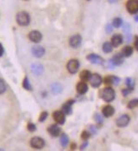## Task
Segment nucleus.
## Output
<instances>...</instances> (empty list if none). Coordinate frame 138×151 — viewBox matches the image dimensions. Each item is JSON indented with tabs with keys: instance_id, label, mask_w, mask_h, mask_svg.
<instances>
[{
	"instance_id": "1",
	"label": "nucleus",
	"mask_w": 138,
	"mask_h": 151,
	"mask_svg": "<svg viewBox=\"0 0 138 151\" xmlns=\"http://www.w3.org/2000/svg\"><path fill=\"white\" fill-rule=\"evenodd\" d=\"M15 19H16V22L18 23V25H20L21 26H27L31 21L30 15L25 11H21V12L17 13Z\"/></svg>"
},
{
	"instance_id": "2",
	"label": "nucleus",
	"mask_w": 138,
	"mask_h": 151,
	"mask_svg": "<svg viewBox=\"0 0 138 151\" xmlns=\"http://www.w3.org/2000/svg\"><path fill=\"white\" fill-rule=\"evenodd\" d=\"M100 97L102 98L105 102L110 103L115 98V90L110 87H105L102 90Z\"/></svg>"
},
{
	"instance_id": "3",
	"label": "nucleus",
	"mask_w": 138,
	"mask_h": 151,
	"mask_svg": "<svg viewBox=\"0 0 138 151\" xmlns=\"http://www.w3.org/2000/svg\"><path fill=\"white\" fill-rule=\"evenodd\" d=\"M30 144L34 149L41 150L45 146V141L40 137H33L30 141Z\"/></svg>"
},
{
	"instance_id": "4",
	"label": "nucleus",
	"mask_w": 138,
	"mask_h": 151,
	"mask_svg": "<svg viewBox=\"0 0 138 151\" xmlns=\"http://www.w3.org/2000/svg\"><path fill=\"white\" fill-rule=\"evenodd\" d=\"M80 67V62L77 60H70L67 63V70L70 74H76Z\"/></svg>"
},
{
	"instance_id": "5",
	"label": "nucleus",
	"mask_w": 138,
	"mask_h": 151,
	"mask_svg": "<svg viewBox=\"0 0 138 151\" xmlns=\"http://www.w3.org/2000/svg\"><path fill=\"white\" fill-rule=\"evenodd\" d=\"M126 10L131 15L137 14L138 0H128L126 3Z\"/></svg>"
},
{
	"instance_id": "6",
	"label": "nucleus",
	"mask_w": 138,
	"mask_h": 151,
	"mask_svg": "<svg viewBox=\"0 0 138 151\" xmlns=\"http://www.w3.org/2000/svg\"><path fill=\"white\" fill-rule=\"evenodd\" d=\"M130 121V116L126 114H124L116 120V125L119 127H126L129 125Z\"/></svg>"
},
{
	"instance_id": "7",
	"label": "nucleus",
	"mask_w": 138,
	"mask_h": 151,
	"mask_svg": "<svg viewBox=\"0 0 138 151\" xmlns=\"http://www.w3.org/2000/svg\"><path fill=\"white\" fill-rule=\"evenodd\" d=\"M87 59L88 61H90L92 64H95V65H104V60L99 55L96 54H90L87 56Z\"/></svg>"
},
{
	"instance_id": "8",
	"label": "nucleus",
	"mask_w": 138,
	"mask_h": 151,
	"mask_svg": "<svg viewBox=\"0 0 138 151\" xmlns=\"http://www.w3.org/2000/svg\"><path fill=\"white\" fill-rule=\"evenodd\" d=\"M89 81H90V83H91L92 87H95V88H97V87H100V85L102 84L103 79H102L101 76L99 75V74L95 73V74L91 75V77H90Z\"/></svg>"
},
{
	"instance_id": "9",
	"label": "nucleus",
	"mask_w": 138,
	"mask_h": 151,
	"mask_svg": "<svg viewBox=\"0 0 138 151\" xmlns=\"http://www.w3.org/2000/svg\"><path fill=\"white\" fill-rule=\"evenodd\" d=\"M82 42V37H81V35L79 34H76V35H74L70 37L69 39V45L74 48H76L78 47H80Z\"/></svg>"
},
{
	"instance_id": "10",
	"label": "nucleus",
	"mask_w": 138,
	"mask_h": 151,
	"mask_svg": "<svg viewBox=\"0 0 138 151\" xmlns=\"http://www.w3.org/2000/svg\"><path fill=\"white\" fill-rule=\"evenodd\" d=\"M53 116L54 121L60 125H63L65 122V114L63 111H60V110L54 111L53 114Z\"/></svg>"
},
{
	"instance_id": "11",
	"label": "nucleus",
	"mask_w": 138,
	"mask_h": 151,
	"mask_svg": "<svg viewBox=\"0 0 138 151\" xmlns=\"http://www.w3.org/2000/svg\"><path fill=\"white\" fill-rule=\"evenodd\" d=\"M32 53L33 54V56L36 57V58H42L44 55V54H45V49L42 46L36 45V46L32 47Z\"/></svg>"
},
{
	"instance_id": "12",
	"label": "nucleus",
	"mask_w": 138,
	"mask_h": 151,
	"mask_svg": "<svg viewBox=\"0 0 138 151\" xmlns=\"http://www.w3.org/2000/svg\"><path fill=\"white\" fill-rule=\"evenodd\" d=\"M28 37L33 43H39L43 39V35L38 31H32L31 33H29Z\"/></svg>"
},
{
	"instance_id": "13",
	"label": "nucleus",
	"mask_w": 138,
	"mask_h": 151,
	"mask_svg": "<svg viewBox=\"0 0 138 151\" xmlns=\"http://www.w3.org/2000/svg\"><path fill=\"white\" fill-rule=\"evenodd\" d=\"M31 71L36 76L42 75L43 72V66L40 63H34L31 66Z\"/></svg>"
},
{
	"instance_id": "14",
	"label": "nucleus",
	"mask_w": 138,
	"mask_h": 151,
	"mask_svg": "<svg viewBox=\"0 0 138 151\" xmlns=\"http://www.w3.org/2000/svg\"><path fill=\"white\" fill-rule=\"evenodd\" d=\"M75 100H68L62 107V111L65 114V115H70L72 113V105H74Z\"/></svg>"
},
{
	"instance_id": "15",
	"label": "nucleus",
	"mask_w": 138,
	"mask_h": 151,
	"mask_svg": "<svg viewBox=\"0 0 138 151\" xmlns=\"http://www.w3.org/2000/svg\"><path fill=\"white\" fill-rule=\"evenodd\" d=\"M123 43V37L120 34H115L112 38H111V43L113 45V47H119L120 44Z\"/></svg>"
},
{
	"instance_id": "16",
	"label": "nucleus",
	"mask_w": 138,
	"mask_h": 151,
	"mask_svg": "<svg viewBox=\"0 0 138 151\" xmlns=\"http://www.w3.org/2000/svg\"><path fill=\"white\" fill-rule=\"evenodd\" d=\"M115 108L113 106H111V105H105L103 108V109H102L103 115L107 118L112 116L115 114Z\"/></svg>"
},
{
	"instance_id": "17",
	"label": "nucleus",
	"mask_w": 138,
	"mask_h": 151,
	"mask_svg": "<svg viewBox=\"0 0 138 151\" xmlns=\"http://www.w3.org/2000/svg\"><path fill=\"white\" fill-rule=\"evenodd\" d=\"M47 132H48V133L51 136H53V137H58L59 135L60 132H61V129H60V127H58V125H52V126H50L47 128Z\"/></svg>"
},
{
	"instance_id": "18",
	"label": "nucleus",
	"mask_w": 138,
	"mask_h": 151,
	"mask_svg": "<svg viewBox=\"0 0 138 151\" xmlns=\"http://www.w3.org/2000/svg\"><path fill=\"white\" fill-rule=\"evenodd\" d=\"M76 90L80 94H85L88 91V86L85 82H81L76 85Z\"/></svg>"
},
{
	"instance_id": "19",
	"label": "nucleus",
	"mask_w": 138,
	"mask_h": 151,
	"mask_svg": "<svg viewBox=\"0 0 138 151\" xmlns=\"http://www.w3.org/2000/svg\"><path fill=\"white\" fill-rule=\"evenodd\" d=\"M111 60L115 66L121 65L124 63V56L122 55V54H116Z\"/></svg>"
},
{
	"instance_id": "20",
	"label": "nucleus",
	"mask_w": 138,
	"mask_h": 151,
	"mask_svg": "<svg viewBox=\"0 0 138 151\" xmlns=\"http://www.w3.org/2000/svg\"><path fill=\"white\" fill-rule=\"evenodd\" d=\"M51 91L55 95L59 94L63 91V86L60 83H58V82H54V83H53L51 85Z\"/></svg>"
},
{
	"instance_id": "21",
	"label": "nucleus",
	"mask_w": 138,
	"mask_h": 151,
	"mask_svg": "<svg viewBox=\"0 0 138 151\" xmlns=\"http://www.w3.org/2000/svg\"><path fill=\"white\" fill-rule=\"evenodd\" d=\"M121 54H122V55L124 57H126V58L130 57L131 54H133V48L130 47V46H126V47H124V48L122 49Z\"/></svg>"
},
{
	"instance_id": "22",
	"label": "nucleus",
	"mask_w": 138,
	"mask_h": 151,
	"mask_svg": "<svg viewBox=\"0 0 138 151\" xmlns=\"http://www.w3.org/2000/svg\"><path fill=\"white\" fill-rule=\"evenodd\" d=\"M91 72L89 71H87V70H85V71H82L81 72V74H80V78L81 79V81H83V82H87V81H89V79H90V77H91Z\"/></svg>"
},
{
	"instance_id": "23",
	"label": "nucleus",
	"mask_w": 138,
	"mask_h": 151,
	"mask_svg": "<svg viewBox=\"0 0 138 151\" xmlns=\"http://www.w3.org/2000/svg\"><path fill=\"white\" fill-rule=\"evenodd\" d=\"M103 51L105 54H108L111 53L113 51V45L111 43L106 42L103 44Z\"/></svg>"
},
{
	"instance_id": "24",
	"label": "nucleus",
	"mask_w": 138,
	"mask_h": 151,
	"mask_svg": "<svg viewBox=\"0 0 138 151\" xmlns=\"http://www.w3.org/2000/svg\"><path fill=\"white\" fill-rule=\"evenodd\" d=\"M22 86H23L24 88H25V90H27V91H32V87L31 85L30 80H29V78H28L27 76H25V77L24 78L23 82H22Z\"/></svg>"
},
{
	"instance_id": "25",
	"label": "nucleus",
	"mask_w": 138,
	"mask_h": 151,
	"mask_svg": "<svg viewBox=\"0 0 138 151\" xmlns=\"http://www.w3.org/2000/svg\"><path fill=\"white\" fill-rule=\"evenodd\" d=\"M69 137L66 135V134H62L61 137H60V143L63 147H66L69 143Z\"/></svg>"
},
{
	"instance_id": "26",
	"label": "nucleus",
	"mask_w": 138,
	"mask_h": 151,
	"mask_svg": "<svg viewBox=\"0 0 138 151\" xmlns=\"http://www.w3.org/2000/svg\"><path fill=\"white\" fill-rule=\"evenodd\" d=\"M126 84L127 87L130 88L131 91L134 90V87H135V82H134V80H133L132 78H130V77L126 78Z\"/></svg>"
},
{
	"instance_id": "27",
	"label": "nucleus",
	"mask_w": 138,
	"mask_h": 151,
	"mask_svg": "<svg viewBox=\"0 0 138 151\" xmlns=\"http://www.w3.org/2000/svg\"><path fill=\"white\" fill-rule=\"evenodd\" d=\"M138 106V98H134V99H131L128 105H127V108L130 109H132L136 108Z\"/></svg>"
},
{
	"instance_id": "28",
	"label": "nucleus",
	"mask_w": 138,
	"mask_h": 151,
	"mask_svg": "<svg viewBox=\"0 0 138 151\" xmlns=\"http://www.w3.org/2000/svg\"><path fill=\"white\" fill-rule=\"evenodd\" d=\"M122 24H123L122 19L119 18V17H116V18H115L113 20V24L112 25H113V26L115 27V28H119V27H120L122 26Z\"/></svg>"
},
{
	"instance_id": "29",
	"label": "nucleus",
	"mask_w": 138,
	"mask_h": 151,
	"mask_svg": "<svg viewBox=\"0 0 138 151\" xmlns=\"http://www.w3.org/2000/svg\"><path fill=\"white\" fill-rule=\"evenodd\" d=\"M94 120H95V121H96L98 125H102L103 122H104V119L102 117V116H101L100 114H98V113H96V114L94 115Z\"/></svg>"
},
{
	"instance_id": "30",
	"label": "nucleus",
	"mask_w": 138,
	"mask_h": 151,
	"mask_svg": "<svg viewBox=\"0 0 138 151\" xmlns=\"http://www.w3.org/2000/svg\"><path fill=\"white\" fill-rule=\"evenodd\" d=\"M104 83L106 85H112L113 84V76H107L104 78Z\"/></svg>"
},
{
	"instance_id": "31",
	"label": "nucleus",
	"mask_w": 138,
	"mask_h": 151,
	"mask_svg": "<svg viewBox=\"0 0 138 151\" xmlns=\"http://www.w3.org/2000/svg\"><path fill=\"white\" fill-rule=\"evenodd\" d=\"M91 136V133L87 131H83L82 133H81V139L83 140H87Z\"/></svg>"
},
{
	"instance_id": "32",
	"label": "nucleus",
	"mask_w": 138,
	"mask_h": 151,
	"mask_svg": "<svg viewBox=\"0 0 138 151\" xmlns=\"http://www.w3.org/2000/svg\"><path fill=\"white\" fill-rule=\"evenodd\" d=\"M27 129H28L29 132H35V131L36 130V125H35L34 123H32V122H29V123L27 124Z\"/></svg>"
},
{
	"instance_id": "33",
	"label": "nucleus",
	"mask_w": 138,
	"mask_h": 151,
	"mask_svg": "<svg viewBox=\"0 0 138 151\" xmlns=\"http://www.w3.org/2000/svg\"><path fill=\"white\" fill-rule=\"evenodd\" d=\"M5 91H6V85L2 79H0V94H3Z\"/></svg>"
},
{
	"instance_id": "34",
	"label": "nucleus",
	"mask_w": 138,
	"mask_h": 151,
	"mask_svg": "<svg viewBox=\"0 0 138 151\" xmlns=\"http://www.w3.org/2000/svg\"><path fill=\"white\" fill-rule=\"evenodd\" d=\"M47 116H48V113L47 111H44V112L41 113V115L39 116V121L40 122H43L47 118Z\"/></svg>"
},
{
	"instance_id": "35",
	"label": "nucleus",
	"mask_w": 138,
	"mask_h": 151,
	"mask_svg": "<svg viewBox=\"0 0 138 151\" xmlns=\"http://www.w3.org/2000/svg\"><path fill=\"white\" fill-rule=\"evenodd\" d=\"M89 132L92 134V135H95V134H97V128H96V127L95 126H92V125H90L89 126Z\"/></svg>"
},
{
	"instance_id": "36",
	"label": "nucleus",
	"mask_w": 138,
	"mask_h": 151,
	"mask_svg": "<svg viewBox=\"0 0 138 151\" xmlns=\"http://www.w3.org/2000/svg\"><path fill=\"white\" fill-rule=\"evenodd\" d=\"M113 25H111V24H108L107 26H106V27H105V31H106V33H111L113 32Z\"/></svg>"
},
{
	"instance_id": "37",
	"label": "nucleus",
	"mask_w": 138,
	"mask_h": 151,
	"mask_svg": "<svg viewBox=\"0 0 138 151\" xmlns=\"http://www.w3.org/2000/svg\"><path fill=\"white\" fill-rule=\"evenodd\" d=\"M131 93V90L130 89V88H124L123 90H122V94H123V96H125V97H126L128 96Z\"/></svg>"
},
{
	"instance_id": "38",
	"label": "nucleus",
	"mask_w": 138,
	"mask_h": 151,
	"mask_svg": "<svg viewBox=\"0 0 138 151\" xmlns=\"http://www.w3.org/2000/svg\"><path fill=\"white\" fill-rule=\"evenodd\" d=\"M120 82V79L118 77V76H113V84L114 85H119Z\"/></svg>"
},
{
	"instance_id": "39",
	"label": "nucleus",
	"mask_w": 138,
	"mask_h": 151,
	"mask_svg": "<svg viewBox=\"0 0 138 151\" xmlns=\"http://www.w3.org/2000/svg\"><path fill=\"white\" fill-rule=\"evenodd\" d=\"M87 145H88V142H87V140H85V142H84V143L81 144V148H80V149H81V150H85V149L87 147Z\"/></svg>"
},
{
	"instance_id": "40",
	"label": "nucleus",
	"mask_w": 138,
	"mask_h": 151,
	"mask_svg": "<svg viewBox=\"0 0 138 151\" xmlns=\"http://www.w3.org/2000/svg\"><path fill=\"white\" fill-rule=\"evenodd\" d=\"M108 68H109V69H114V67H115V65H114V63L112 62V60H111V59L108 60Z\"/></svg>"
},
{
	"instance_id": "41",
	"label": "nucleus",
	"mask_w": 138,
	"mask_h": 151,
	"mask_svg": "<svg viewBox=\"0 0 138 151\" xmlns=\"http://www.w3.org/2000/svg\"><path fill=\"white\" fill-rule=\"evenodd\" d=\"M134 45H135V48H137V50L138 51V36L135 37V43H134Z\"/></svg>"
},
{
	"instance_id": "42",
	"label": "nucleus",
	"mask_w": 138,
	"mask_h": 151,
	"mask_svg": "<svg viewBox=\"0 0 138 151\" xmlns=\"http://www.w3.org/2000/svg\"><path fill=\"white\" fill-rule=\"evenodd\" d=\"M124 31L126 33H129V31H130V25H129V24H126V25H125V26H124Z\"/></svg>"
},
{
	"instance_id": "43",
	"label": "nucleus",
	"mask_w": 138,
	"mask_h": 151,
	"mask_svg": "<svg viewBox=\"0 0 138 151\" xmlns=\"http://www.w3.org/2000/svg\"><path fill=\"white\" fill-rule=\"evenodd\" d=\"M126 38L127 42H130V41H131V35L129 33H126Z\"/></svg>"
},
{
	"instance_id": "44",
	"label": "nucleus",
	"mask_w": 138,
	"mask_h": 151,
	"mask_svg": "<svg viewBox=\"0 0 138 151\" xmlns=\"http://www.w3.org/2000/svg\"><path fill=\"white\" fill-rule=\"evenodd\" d=\"M3 52H4V50H3V45L0 43V57L3 54Z\"/></svg>"
},
{
	"instance_id": "45",
	"label": "nucleus",
	"mask_w": 138,
	"mask_h": 151,
	"mask_svg": "<svg viewBox=\"0 0 138 151\" xmlns=\"http://www.w3.org/2000/svg\"><path fill=\"white\" fill-rule=\"evenodd\" d=\"M76 143H72V144H71V150H76Z\"/></svg>"
},
{
	"instance_id": "46",
	"label": "nucleus",
	"mask_w": 138,
	"mask_h": 151,
	"mask_svg": "<svg viewBox=\"0 0 138 151\" xmlns=\"http://www.w3.org/2000/svg\"><path fill=\"white\" fill-rule=\"evenodd\" d=\"M108 1H109V2H110L111 3H115V2H116L117 0H108Z\"/></svg>"
},
{
	"instance_id": "47",
	"label": "nucleus",
	"mask_w": 138,
	"mask_h": 151,
	"mask_svg": "<svg viewBox=\"0 0 138 151\" xmlns=\"http://www.w3.org/2000/svg\"><path fill=\"white\" fill-rule=\"evenodd\" d=\"M135 21H136L137 22H138V15H136V17H135Z\"/></svg>"
},
{
	"instance_id": "48",
	"label": "nucleus",
	"mask_w": 138,
	"mask_h": 151,
	"mask_svg": "<svg viewBox=\"0 0 138 151\" xmlns=\"http://www.w3.org/2000/svg\"><path fill=\"white\" fill-rule=\"evenodd\" d=\"M87 1H91V0H87Z\"/></svg>"
},
{
	"instance_id": "49",
	"label": "nucleus",
	"mask_w": 138,
	"mask_h": 151,
	"mask_svg": "<svg viewBox=\"0 0 138 151\" xmlns=\"http://www.w3.org/2000/svg\"><path fill=\"white\" fill-rule=\"evenodd\" d=\"M24 1H28V0H24Z\"/></svg>"
}]
</instances>
